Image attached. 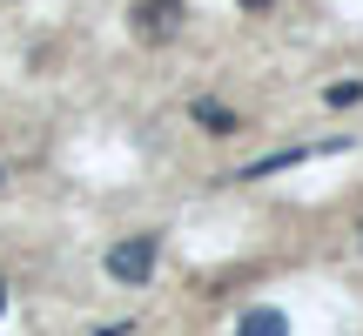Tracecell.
Returning a JSON list of instances; mask_svg holds the SVG:
<instances>
[{
    "label": "cell",
    "instance_id": "cell-1",
    "mask_svg": "<svg viewBox=\"0 0 363 336\" xmlns=\"http://www.w3.org/2000/svg\"><path fill=\"white\" fill-rule=\"evenodd\" d=\"M182 21H189V0H135V13H128V27L148 47H169L182 34Z\"/></svg>",
    "mask_w": 363,
    "mask_h": 336
},
{
    "label": "cell",
    "instance_id": "cell-2",
    "mask_svg": "<svg viewBox=\"0 0 363 336\" xmlns=\"http://www.w3.org/2000/svg\"><path fill=\"white\" fill-rule=\"evenodd\" d=\"M155 256H162L155 235H128V242L108 249V276H115V283H128V289H142L148 276H155Z\"/></svg>",
    "mask_w": 363,
    "mask_h": 336
},
{
    "label": "cell",
    "instance_id": "cell-3",
    "mask_svg": "<svg viewBox=\"0 0 363 336\" xmlns=\"http://www.w3.org/2000/svg\"><path fill=\"white\" fill-rule=\"evenodd\" d=\"M235 336H289V316L276 310V303H256V310H242Z\"/></svg>",
    "mask_w": 363,
    "mask_h": 336
},
{
    "label": "cell",
    "instance_id": "cell-4",
    "mask_svg": "<svg viewBox=\"0 0 363 336\" xmlns=\"http://www.w3.org/2000/svg\"><path fill=\"white\" fill-rule=\"evenodd\" d=\"M189 115H195V121H202V128H208V135H235V128H242V121H235V115H229V108H222V101H195V108H189Z\"/></svg>",
    "mask_w": 363,
    "mask_h": 336
},
{
    "label": "cell",
    "instance_id": "cell-5",
    "mask_svg": "<svg viewBox=\"0 0 363 336\" xmlns=\"http://www.w3.org/2000/svg\"><path fill=\"white\" fill-rule=\"evenodd\" d=\"M323 101H330V108H350V101H363V81H337V88H323Z\"/></svg>",
    "mask_w": 363,
    "mask_h": 336
},
{
    "label": "cell",
    "instance_id": "cell-6",
    "mask_svg": "<svg viewBox=\"0 0 363 336\" xmlns=\"http://www.w3.org/2000/svg\"><path fill=\"white\" fill-rule=\"evenodd\" d=\"M94 336H128V323H108V330H94Z\"/></svg>",
    "mask_w": 363,
    "mask_h": 336
},
{
    "label": "cell",
    "instance_id": "cell-7",
    "mask_svg": "<svg viewBox=\"0 0 363 336\" xmlns=\"http://www.w3.org/2000/svg\"><path fill=\"white\" fill-rule=\"evenodd\" d=\"M235 7H269V0H235Z\"/></svg>",
    "mask_w": 363,
    "mask_h": 336
},
{
    "label": "cell",
    "instance_id": "cell-8",
    "mask_svg": "<svg viewBox=\"0 0 363 336\" xmlns=\"http://www.w3.org/2000/svg\"><path fill=\"white\" fill-rule=\"evenodd\" d=\"M0 316H7V283H0Z\"/></svg>",
    "mask_w": 363,
    "mask_h": 336
},
{
    "label": "cell",
    "instance_id": "cell-9",
    "mask_svg": "<svg viewBox=\"0 0 363 336\" xmlns=\"http://www.w3.org/2000/svg\"><path fill=\"white\" fill-rule=\"evenodd\" d=\"M0 181H7V175H0Z\"/></svg>",
    "mask_w": 363,
    "mask_h": 336
}]
</instances>
